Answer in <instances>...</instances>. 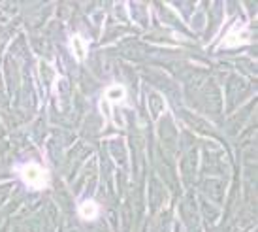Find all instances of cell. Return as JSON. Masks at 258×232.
<instances>
[{"instance_id":"obj_3","label":"cell","mask_w":258,"mask_h":232,"mask_svg":"<svg viewBox=\"0 0 258 232\" xmlns=\"http://www.w3.org/2000/svg\"><path fill=\"white\" fill-rule=\"evenodd\" d=\"M78 213L79 217L85 219V221H94V219L98 217V213H100V208H98V204L94 202V200H85V202L79 204Z\"/></svg>"},{"instance_id":"obj_4","label":"cell","mask_w":258,"mask_h":232,"mask_svg":"<svg viewBox=\"0 0 258 232\" xmlns=\"http://www.w3.org/2000/svg\"><path fill=\"white\" fill-rule=\"evenodd\" d=\"M104 96H106V100L111 102V104H119V102H122L126 98V89L122 87V85H119V83H113V85H109V87L106 89Z\"/></svg>"},{"instance_id":"obj_1","label":"cell","mask_w":258,"mask_h":232,"mask_svg":"<svg viewBox=\"0 0 258 232\" xmlns=\"http://www.w3.org/2000/svg\"><path fill=\"white\" fill-rule=\"evenodd\" d=\"M21 178H23V182L32 189H43L47 185V182H49L47 170H43L40 164H34V162L25 164V166L21 168Z\"/></svg>"},{"instance_id":"obj_5","label":"cell","mask_w":258,"mask_h":232,"mask_svg":"<svg viewBox=\"0 0 258 232\" xmlns=\"http://www.w3.org/2000/svg\"><path fill=\"white\" fill-rule=\"evenodd\" d=\"M70 45H72V53L76 55V59H78L79 63H83L87 59V53H89V47H87L85 40L79 36V34H76V36L70 40Z\"/></svg>"},{"instance_id":"obj_2","label":"cell","mask_w":258,"mask_h":232,"mask_svg":"<svg viewBox=\"0 0 258 232\" xmlns=\"http://www.w3.org/2000/svg\"><path fill=\"white\" fill-rule=\"evenodd\" d=\"M249 40H251V34H249L247 27H245V25H236V27L224 36L222 45H224V47H237L239 44H247Z\"/></svg>"}]
</instances>
